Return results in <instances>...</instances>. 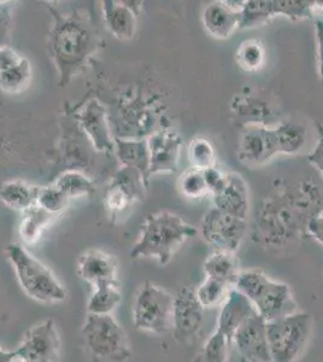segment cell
I'll return each instance as SVG.
<instances>
[{"instance_id":"74e56055","label":"cell","mask_w":323,"mask_h":362,"mask_svg":"<svg viewBox=\"0 0 323 362\" xmlns=\"http://www.w3.org/2000/svg\"><path fill=\"white\" fill-rule=\"evenodd\" d=\"M201 172H203V175H204L206 186L209 189V194L211 196L216 194L225 185L227 173L223 172L222 169L218 168L217 165H213L211 168L205 169V170H201Z\"/></svg>"},{"instance_id":"d590c367","label":"cell","mask_w":323,"mask_h":362,"mask_svg":"<svg viewBox=\"0 0 323 362\" xmlns=\"http://www.w3.org/2000/svg\"><path fill=\"white\" fill-rule=\"evenodd\" d=\"M278 16H285L290 21L312 18L317 8V1L309 0H275Z\"/></svg>"},{"instance_id":"4316f807","label":"cell","mask_w":323,"mask_h":362,"mask_svg":"<svg viewBox=\"0 0 323 362\" xmlns=\"http://www.w3.org/2000/svg\"><path fill=\"white\" fill-rule=\"evenodd\" d=\"M278 140V153L295 155L299 153L307 141V129L303 124L295 121H283L274 128Z\"/></svg>"},{"instance_id":"1f68e13d","label":"cell","mask_w":323,"mask_h":362,"mask_svg":"<svg viewBox=\"0 0 323 362\" xmlns=\"http://www.w3.org/2000/svg\"><path fill=\"white\" fill-rule=\"evenodd\" d=\"M230 346L232 344L228 338L221 331L215 329L205 341L193 362H227Z\"/></svg>"},{"instance_id":"6da1fadb","label":"cell","mask_w":323,"mask_h":362,"mask_svg":"<svg viewBox=\"0 0 323 362\" xmlns=\"http://www.w3.org/2000/svg\"><path fill=\"white\" fill-rule=\"evenodd\" d=\"M322 209L319 186L311 181L281 184L256 211L252 239L270 252L288 250L307 235L309 220Z\"/></svg>"},{"instance_id":"8992f818","label":"cell","mask_w":323,"mask_h":362,"mask_svg":"<svg viewBox=\"0 0 323 362\" xmlns=\"http://www.w3.org/2000/svg\"><path fill=\"white\" fill-rule=\"evenodd\" d=\"M81 334L87 350L95 360L126 362L131 358L127 334L112 315L88 314Z\"/></svg>"},{"instance_id":"e575fe53","label":"cell","mask_w":323,"mask_h":362,"mask_svg":"<svg viewBox=\"0 0 323 362\" xmlns=\"http://www.w3.org/2000/svg\"><path fill=\"white\" fill-rule=\"evenodd\" d=\"M69 203V198L54 182L47 186L37 187V206L46 210L49 214L58 216L68 208Z\"/></svg>"},{"instance_id":"ffe728a7","label":"cell","mask_w":323,"mask_h":362,"mask_svg":"<svg viewBox=\"0 0 323 362\" xmlns=\"http://www.w3.org/2000/svg\"><path fill=\"white\" fill-rule=\"evenodd\" d=\"M213 198L217 209L247 220L249 211V187L240 174L234 172L227 173L225 185L216 194H213Z\"/></svg>"},{"instance_id":"7a4b0ae2","label":"cell","mask_w":323,"mask_h":362,"mask_svg":"<svg viewBox=\"0 0 323 362\" xmlns=\"http://www.w3.org/2000/svg\"><path fill=\"white\" fill-rule=\"evenodd\" d=\"M47 8L52 25L46 37V52L57 70L58 83L66 87L97 54L100 37L86 11L63 13L51 5Z\"/></svg>"},{"instance_id":"bcb514c9","label":"cell","mask_w":323,"mask_h":362,"mask_svg":"<svg viewBox=\"0 0 323 362\" xmlns=\"http://www.w3.org/2000/svg\"><path fill=\"white\" fill-rule=\"evenodd\" d=\"M240 362H249V361H245V360H240Z\"/></svg>"},{"instance_id":"f35d334b","label":"cell","mask_w":323,"mask_h":362,"mask_svg":"<svg viewBox=\"0 0 323 362\" xmlns=\"http://www.w3.org/2000/svg\"><path fill=\"white\" fill-rule=\"evenodd\" d=\"M13 5L10 1H0V46L8 44V34L13 22Z\"/></svg>"},{"instance_id":"60d3db41","label":"cell","mask_w":323,"mask_h":362,"mask_svg":"<svg viewBox=\"0 0 323 362\" xmlns=\"http://www.w3.org/2000/svg\"><path fill=\"white\" fill-rule=\"evenodd\" d=\"M22 58L23 57L17 52L16 49H13L8 44L0 46V73L16 66Z\"/></svg>"},{"instance_id":"ee69618b","label":"cell","mask_w":323,"mask_h":362,"mask_svg":"<svg viewBox=\"0 0 323 362\" xmlns=\"http://www.w3.org/2000/svg\"><path fill=\"white\" fill-rule=\"evenodd\" d=\"M15 360L13 351H8L0 348V362H13Z\"/></svg>"},{"instance_id":"7bdbcfd3","label":"cell","mask_w":323,"mask_h":362,"mask_svg":"<svg viewBox=\"0 0 323 362\" xmlns=\"http://www.w3.org/2000/svg\"><path fill=\"white\" fill-rule=\"evenodd\" d=\"M316 42H317V62H319V80L323 85V21L315 22Z\"/></svg>"},{"instance_id":"7402d4cb","label":"cell","mask_w":323,"mask_h":362,"mask_svg":"<svg viewBox=\"0 0 323 362\" xmlns=\"http://www.w3.org/2000/svg\"><path fill=\"white\" fill-rule=\"evenodd\" d=\"M114 155L117 157L122 167L139 170L148 182L150 153H148V140L114 136Z\"/></svg>"},{"instance_id":"9c48e42d","label":"cell","mask_w":323,"mask_h":362,"mask_svg":"<svg viewBox=\"0 0 323 362\" xmlns=\"http://www.w3.org/2000/svg\"><path fill=\"white\" fill-rule=\"evenodd\" d=\"M247 230V220L227 214L215 206L205 213L201 221V237L215 250L235 252L245 239Z\"/></svg>"},{"instance_id":"4fadbf2b","label":"cell","mask_w":323,"mask_h":362,"mask_svg":"<svg viewBox=\"0 0 323 362\" xmlns=\"http://www.w3.org/2000/svg\"><path fill=\"white\" fill-rule=\"evenodd\" d=\"M61 350V338L52 319L29 329L13 350L15 358L25 362H56Z\"/></svg>"},{"instance_id":"f546056e","label":"cell","mask_w":323,"mask_h":362,"mask_svg":"<svg viewBox=\"0 0 323 362\" xmlns=\"http://www.w3.org/2000/svg\"><path fill=\"white\" fill-rule=\"evenodd\" d=\"M32 81V64L22 58L16 66L0 73V90L8 95H18L28 88Z\"/></svg>"},{"instance_id":"9a60e30c","label":"cell","mask_w":323,"mask_h":362,"mask_svg":"<svg viewBox=\"0 0 323 362\" xmlns=\"http://www.w3.org/2000/svg\"><path fill=\"white\" fill-rule=\"evenodd\" d=\"M75 119L95 151L107 155L114 153V132L107 109L99 99L92 98L83 104L75 114Z\"/></svg>"},{"instance_id":"83f0119b","label":"cell","mask_w":323,"mask_h":362,"mask_svg":"<svg viewBox=\"0 0 323 362\" xmlns=\"http://www.w3.org/2000/svg\"><path fill=\"white\" fill-rule=\"evenodd\" d=\"M278 16L275 0H246L240 17L239 29H249L266 25L271 18Z\"/></svg>"},{"instance_id":"d4e9b609","label":"cell","mask_w":323,"mask_h":362,"mask_svg":"<svg viewBox=\"0 0 323 362\" xmlns=\"http://www.w3.org/2000/svg\"><path fill=\"white\" fill-rule=\"evenodd\" d=\"M56 218V215L49 214L46 210L37 206H34L33 208L25 211L18 227V233L22 242L25 245L37 243L44 232L52 225Z\"/></svg>"},{"instance_id":"30bf717a","label":"cell","mask_w":323,"mask_h":362,"mask_svg":"<svg viewBox=\"0 0 323 362\" xmlns=\"http://www.w3.org/2000/svg\"><path fill=\"white\" fill-rule=\"evenodd\" d=\"M148 182L134 168L121 167L111 179L104 194V206L111 218H119L134 203L143 202Z\"/></svg>"},{"instance_id":"8d00e7d4","label":"cell","mask_w":323,"mask_h":362,"mask_svg":"<svg viewBox=\"0 0 323 362\" xmlns=\"http://www.w3.org/2000/svg\"><path fill=\"white\" fill-rule=\"evenodd\" d=\"M179 189L184 197L189 199H199L209 194V189L205 182L203 172L199 169L189 168L181 174L179 179Z\"/></svg>"},{"instance_id":"836d02e7","label":"cell","mask_w":323,"mask_h":362,"mask_svg":"<svg viewBox=\"0 0 323 362\" xmlns=\"http://www.w3.org/2000/svg\"><path fill=\"white\" fill-rule=\"evenodd\" d=\"M189 160L192 168L205 170L216 165V151L211 141L201 136L191 140L189 145Z\"/></svg>"},{"instance_id":"ba28073f","label":"cell","mask_w":323,"mask_h":362,"mask_svg":"<svg viewBox=\"0 0 323 362\" xmlns=\"http://www.w3.org/2000/svg\"><path fill=\"white\" fill-rule=\"evenodd\" d=\"M172 307L174 296L146 281L136 293L133 305L135 329L151 334H167L172 329Z\"/></svg>"},{"instance_id":"ab89813d","label":"cell","mask_w":323,"mask_h":362,"mask_svg":"<svg viewBox=\"0 0 323 362\" xmlns=\"http://www.w3.org/2000/svg\"><path fill=\"white\" fill-rule=\"evenodd\" d=\"M315 127L317 128V133H319V140L314 150L307 155V160L311 165H314L319 170V173L323 177V124L316 122Z\"/></svg>"},{"instance_id":"cb8c5ba5","label":"cell","mask_w":323,"mask_h":362,"mask_svg":"<svg viewBox=\"0 0 323 362\" xmlns=\"http://www.w3.org/2000/svg\"><path fill=\"white\" fill-rule=\"evenodd\" d=\"M205 276L222 280L234 286L240 274L239 259L235 252L225 250H215L210 254L203 264Z\"/></svg>"},{"instance_id":"277c9868","label":"cell","mask_w":323,"mask_h":362,"mask_svg":"<svg viewBox=\"0 0 323 362\" xmlns=\"http://www.w3.org/2000/svg\"><path fill=\"white\" fill-rule=\"evenodd\" d=\"M234 288L252 303L266 322L299 312L290 286L271 279L261 269L240 272Z\"/></svg>"},{"instance_id":"4dcf8cb0","label":"cell","mask_w":323,"mask_h":362,"mask_svg":"<svg viewBox=\"0 0 323 362\" xmlns=\"http://www.w3.org/2000/svg\"><path fill=\"white\" fill-rule=\"evenodd\" d=\"M233 288L222 280L205 276L204 281L196 288V298L204 309L220 307Z\"/></svg>"},{"instance_id":"f6af8a7d","label":"cell","mask_w":323,"mask_h":362,"mask_svg":"<svg viewBox=\"0 0 323 362\" xmlns=\"http://www.w3.org/2000/svg\"><path fill=\"white\" fill-rule=\"evenodd\" d=\"M13 362H25V361H22V360H17V358H15V360H13Z\"/></svg>"},{"instance_id":"5bb4252c","label":"cell","mask_w":323,"mask_h":362,"mask_svg":"<svg viewBox=\"0 0 323 362\" xmlns=\"http://www.w3.org/2000/svg\"><path fill=\"white\" fill-rule=\"evenodd\" d=\"M146 140L150 153L148 180L157 174L177 173L181 148L184 145L182 136L169 126H164Z\"/></svg>"},{"instance_id":"8fae6325","label":"cell","mask_w":323,"mask_h":362,"mask_svg":"<svg viewBox=\"0 0 323 362\" xmlns=\"http://www.w3.org/2000/svg\"><path fill=\"white\" fill-rule=\"evenodd\" d=\"M204 325V307L196 295V288L184 286L174 296L172 329L180 344L192 343Z\"/></svg>"},{"instance_id":"d6986e66","label":"cell","mask_w":323,"mask_h":362,"mask_svg":"<svg viewBox=\"0 0 323 362\" xmlns=\"http://www.w3.org/2000/svg\"><path fill=\"white\" fill-rule=\"evenodd\" d=\"M78 274L82 280L95 286L119 285L117 264L112 256L100 250L83 252L78 261Z\"/></svg>"},{"instance_id":"f1b7e54d","label":"cell","mask_w":323,"mask_h":362,"mask_svg":"<svg viewBox=\"0 0 323 362\" xmlns=\"http://www.w3.org/2000/svg\"><path fill=\"white\" fill-rule=\"evenodd\" d=\"M122 300L119 285H99L93 288L87 305L88 314L95 315H111Z\"/></svg>"},{"instance_id":"603a6c76","label":"cell","mask_w":323,"mask_h":362,"mask_svg":"<svg viewBox=\"0 0 323 362\" xmlns=\"http://www.w3.org/2000/svg\"><path fill=\"white\" fill-rule=\"evenodd\" d=\"M37 187L23 180L5 181L0 186V201L5 206L23 214L37 206Z\"/></svg>"},{"instance_id":"2e32d148","label":"cell","mask_w":323,"mask_h":362,"mask_svg":"<svg viewBox=\"0 0 323 362\" xmlns=\"http://www.w3.org/2000/svg\"><path fill=\"white\" fill-rule=\"evenodd\" d=\"M232 344L237 348L240 360L249 362H271L266 321L254 312L237 327L232 337Z\"/></svg>"},{"instance_id":"3957f363","label":"cell","mask_w":323,"mask_h":362,"mask_svg":"<svg viewBox=\"0 0 323 362\" xmlns=\"http://www.w3.org/2000/svg\"><path fill=\"white\" fill-rule=\"evenodd\" d=\"M196 233V227L186 223L180 215L170 211L155 213L141 225L139 237L129 255L133 259H155L165 266L181 245Z\"/></svg>"},{"instance_id":"5b68a950","label":"cell","mask_w":323,"mask_h":362,"mask_svg":"<svg viewBox=\"0 0 323 362\" xmlns=\"http://www.w3.org/2000/svg\"><path fill=\"white\" fill-rule=\"evenodd\" d=\"M5 251L15 269L20 288L30 298L41 303H58L66 300V288L61 286L52 271L23 245L8 244Z\"/></svg>"},{"instance_id":"484cf974","label":"cell","mask_w":323,"mask_h":362,"mask_svg":"<svg viewBox=\"0 0 323 362\" xmlns=\"http://www.w3.org/2000/svg\"><path fill=\"white\" fill-rule=\"evenodd\" d=\"M54 184L70 201L90 197L95 192V181L78 169H66L61 172Z\"/></svg>"},{"instance_id":"d6a6232c","label":"cell","mask_w":323,"mask_h":362,"mask_svg":"<svg viewBox=\"0 0 323 362\" xmlns=\"http://www.w3.org/2000/svg\"><path fill=\"white\" fill-rule=\"evenodd\" d=\"M235 58L242 69L246 71H257L266 62V49L263 47L262 42L249 39L242 42L237 47Z\"/></svg>"},{"instance_id":"7dc6e473","label":"cell","mask_w":323,"mask_h":362,"mask_svg":"<svg viewBox=\"0 0 323 362\" xmlns=\"http://www.w3.org/2000/svg\"><path fill=\"white\" fill-rule=\"evenodd\" d=\"M0 143H1V138H0Z\"/></svg>"},{"instance_id":"ac0fdd59","label":"cell","mask_w":323,"mask_h":362,"mask_svg":"<svg viewBox=\"0 0 323 362\" xmlns=\"http://www.w3.org/2000/svg\"><path fill=\"white\" fill-rule=\"evenodd\" d=\"M244 1H213L201 13L205 30L216 39H228L240 27Z\"/></svg>"},{"instance_id":"b9f144b4","label":"cell","mask_w":323,"mask_h":362,"mask_svg":"<svg viewBox=\"0 0 323 362\" xmlns=\"http://www.w3.org/2000/svg\"><path fill=\"white\" fill-rule=\"evenodd\" d=\"M307 235L315 239L317 243L323 247V209L319 210L317 214L314 215L309 220L307 226Z\"/></svg>"},{"instance_id":"52a82bcc","label":"cell","mask_w":323,"mask_h":362,"mask_svg":"<svg viewBox=\"0 0 323 362\" xmlns=\"http://www.w3.org/2000/svg\"><path fill=\"white\" fill-rule=\"evenodd\" d=\"M312 332V317L297 312L266 322L271 362H295L307 348Z\"/></svg>"},{"instance_id":"7c38bea8","label":"cell","mask_w":323,"mask_h":362,"mask_svg":"<svg viewBox=\"0 0 323 362\" xmlns=\"http://www.w3.org/2000/svg\"><path fill=\"white\" fill-rule=\"evenodd\" d=\"M278 155V140L274 128L259 122H249L240 131L237 141V158L249 167L266 165Z\"/></svg>"},{"instance_id":"44dd1931","label":"cell","mask_w":323,"mask_h":362,"mask_svg":"<svg viewBox=\"0 0 323 362\" xmlns=\"http://www.w3.org/2000/svg\"><path fill=\"white\" fill-rule=\"evenodd\" d=\"M254 305L237 288L230 290L228 297L222 303L221 310L217 317L216 329L228 338L232 344V337L237 327L254 313Z\"/></svg>"},{"instance_id":"e0dca14e","label":"cell","mask_w":323,"mask_h":362,"mask_svg":"<svg viewBox=\"0 0 323 362\" xmlns=\"http://www.w3.org/2000/svg\"><path fill=\"white\" fill-rule=\"evenodd\" d=\"M140 1H102V21L112 37L119 42H131L138 28Z\"/></svg>"}]
</instances>
